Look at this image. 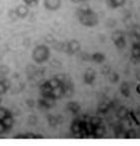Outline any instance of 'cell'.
I'll use <instances>...</instances> for the list:
<instances>
[{"instance_id": "cell-20", "label": "cell", "mask_w": 140, "mask_h": 146, "mask_svg": "<svg viewBox=\"0 0 140 146\" xmlns=\"http://www.w3.org/2000/svg\"><path fill=\"white\" fill-rule=\"evenodd\" d=\"M8 89V84H7V81L5 79H1L0 80V95L4 94Z\"/></svg>"}, {"instance_id": "cell-38", "label": "cell", "mask_w": 140, "mask_h": 146, "mask_svg": "<svg viewBox=\"0 0 140 146\" xmlns=\"http://www.w3.org/2000/svg\"><path fill=\"white\" fill-rule=\"evenodd\" d=\"M27 104H28L30 107H33L34 106V102L32 101V100H28V101H27Z\"/></svg>"}, {"instance_id": "cell-30", "label": "cell", "mask_w": 140, "mask_h": 146, "mask_svg": "<svg viewBox=\"0 0 140 146\" xmlns=\"http://www.w3.org/2000/svg\"><path fill=\"white\" fill-rule=\"evenodd\" d=\"M79 58L80 59H82L83 61H90L91 60V56L90 55H88L87 52H82L79 55Z\"/></svg>"}, {"instance_id": "cell-32", "label": "cell", "mask_w": 140, "mask_h": 146, "mask_svg": "<svg viewBox=\"0 0 140 146\" xmlns=\"http://www.w3.org/2000/svg\"><path fill=\"white\" fill-rule=\"evenodd\" d=\"M9 72V69L6 66H0V75H6Z\"/></svg>"}, {"instance_id": "cell-12", "label": "cell", "mask_w": 140, "mask_h": 146, "mask_svg": "<svg viewBox=\"0 0 140 146\" xmlns=\"http://www.w3.org/2000/svg\"><path fill=\"white\" fill-rule=\"evenodd\" d=\"M117 116L120 119H126L129 116V111L126 107H120L117 111Z\"/></svg>"}, {"instance_id": "cell-18", "label": "cell", "mask_w": 140, "mask_h": 146, "mask_svg": "<svg viewBox=\"0 0 140 146\" xmlns=\"http://www.w3.org/2000/svg\"><path fill=\"white\" fill-rule=\"evenodd\" d=\"M131 55L135 59H140V47L137 43H134L132 46V52H131Z\"/></svg>"}, {"instance_id": "cell-36", "label": "cell", "mask_w": 140, "mask_h": 146, "mask_svg": "<svg viewBox=\"0 0 140 146\" xmlns=\"http://www.w3.org/2000/svg\"><path fill=\"white\" fill-rule=\"evenodd\" d=\"M5 131H7V129L5 128V125H3V123L0 120V134H2L3 132H5Z\"/></svg>"}, {"instance_id": "cell-35", "label": "cell", "mask_w": 140, "mask_h": 146, "mask_svg": "<svg viewBox=\"0 0 140 146\" xmlns=\"http://www.w3.org/2000/svg\"><path fill=\"white\" fill-rule=\"evenodd\" d=\"M109 71H111V68H109V66H104V67L102 68V73H103L104 75H105V74H107V75H109Z\"/></svg>"}, {"instance_id": "cell-28", "label": "cell", "mask_w": 140, "mask_h": 146, "mask_svg": "<svg viewBox=\"0 0 140 146\" xmlns=\"http://www.w3.org/2000/svg\"><path fill=\"white\" fill-rule=\"evenodd\" d=\"M48 84H49V86H50V88H51V89H54V88H57V86H60V82L54 77V78L50 79V80L48 81Z\"/></svg>"}, {"instance_id": "cell-23", "label": "cell", "mask_w": 140, "mask_h": 146, "mask_svg": "<svg viewBox=\"0 0 140 146\" xmlns=\"http://www.w3.org/2000/svg\"><path fill=\"white\" fill-rule=\"evenodd\" d=\"M109 109V105L107 104V103H101L98 107V111L101 113H105L107 112V110Z\"/></svg>"}, {"instance_id": "cell-27", "label": "cell", "mask_w": 140, "mask_h": 146, "mask_svg": "<svg viewBox=\"0 0 140 146\" xmlns=\"http://www.w3.org/2000/svg\"><path fill=\"white\" fill-rule=\"evenodd\" d=\"M48 123L51 127H55L58 123L57 121V117H54L53 115H48Z\"/></svg>"}, {"instance_id": "cell-6", "label": "cell", "mask_w": 140, "mask_h": 146, "mask_svg": "<svg viewBox=\"0 0 140 146\" xmlns=\"http://www.w3.org/2000/svg\"><path fill=\"white\" fill-rule=\"evenodd\" d=\"M51 96L54 98L55 100L56 99H60L61 97L65 96V89H63V86L61 84L60 86H57V88H54V89H52L51 92Z\"/></svg>"}, {"instance_id": "cell-33", "label": "cell", "mask_w": 140, "mask_h": 146, "mask_svg": "<svg viewBox=\"0 0 140 146\" xmlns=\"http://www.w3.org/2000/svg\"><path fill=\"white\" fill-rule=\"evenodd\" d=\"M8 16H9V18H10V19H12V20H16V19L18 18V13H16V9H11V11L8 13Z\"/></svg>"}, {"instance_id": "cell-7", "label": "cell", "mask_w": 140, "mask_h": 146, "mask_svg": "<svg viewBox=\"0 0 140 146\" xmlns=\"http://www.w3.org/2000/svg\"><path fill=\"white\" fill-rule=\"evenodd\" d=\"M105 135V128L103 125H96L93 127V132H92V136L94 138H102Z\"/></svg>"}, {"instance_id": "cell-16", "label": "cell", "mask_w": 140, "mask_h": 146, "mask_svg": "<svg viewBox=\"0 0 140 146\" xmlns=\"http://www.w3.org/2000/svg\"><path fill=\"white\" fill-rule=\"evenodd\" d=\"M126 0H107V4L113 8H117L125 4Z\"/></svg>"}, {"instance_id": "cell-11", "label": "cell", "mask_w": 140, "mask_h": 146, "mask_svg": "<svg viewBox=\"0 0 140 146\" xmlns=\"http://www.w3.org/2000/svg\"><path fill=\"white\" fill-rule=\"evenodd\" d=\"M71 131H72V133L75 134V135H79V134H80V132H81V120L80 119H76L72 123Z\"/></svg>"}, {"instance_id": "cell-25", "label": "cell", "mask_w": 140, "mask_h": 146, "mask_svg": "<svg viewBox=\"0 0 140 146\" xmlns=\"http://www.w3.org/2000/svg\"><path fill=\"white\" fill-rule=\"evenodd\" d=\"M114 45L118 47V48H124L125 45H126V41H125V38H121V39L114 41Z\"/></svg>"}, {"instance_id": "cell-3", "label": "cell", "mask_w": 140, "mask_h": 146, "mask_svg": "<svg viewBox=\"0 0 140 146\" xmlns=\"http://www.w3.org/2000/svg\"><path fill=\"white\" fill-rule=\"evenodd\" d=\"M54 104L55 99L52 96H42V99L39 100V106L42 108H51Z\"/></svg>"}, {"instance_id": "cell-22", "label": "cell", "mask_w": 140, "mask_h": 146, "mask_svg": "<svg viewBox=\"0 0 140 146\" xmlns=\"http://www.w3.org/2000/svg\"><path fill=\"white\" fill-rule=\"evenodd\" d=\"M125 138L126 139H135L137 138V134L134 130H129L125 133Z\"/></svg>"}, {"instance_id": "cell-37", "label": "cell", "mask_w": 140, "mask_h": 146, "mask_svg": "<svg viewBox=\"0 0 140 146\" xmlns=\"http://www.w3.org/2000/svg\"><path fill=\"white\" fill-rule=\"evenodd\" d=\"M36 116H35V115H31V116H30V118H29V123H36Z\"/></svg>"}, {"instance_id": "cell-29", "label": "cell", "mask_w": 140, "mask_h": 146, "mask_svg": "<svg viewBox=\"0 0 140 146\" xmlns=\"http://www.w3.org/2000/svg\"><path fill=\"white\" fill-rule=\"evenodd\" d=\"M133 34L134 36L138 39H140V26L139 25H136V26L133 27Z\"/></svg>"}, {"instance_id": "cell-26", "label": "cell", "mask_w": 140, "mask_h": 146, "mask_svg": "<svg viewBox=\"0 0 140 146\" xmlns=\"http://www.w3.org/2000/svg\"><path fill=\"white\" fill-rule=\"evenodd\" d=\"M55 78L60 81V84H63V82H65L67 80H69V79H70L67 75H65V74H58V75L55 76Z\"/></svg>"}, {"instance_id": "cell-14", "label": "cell", "mask_w": 140, "mask_h": 146, "mask_svg": "<svg viewBox=\"0 0 140 146\" xmlns=\"http://www.w3.org/2000/svg\"><path fill=\"white\" fill-rule=\"evenodd\" d=\"M67 109L69 111L73 113H77L80 111V105L78 103H76V102H70L69 104L67 105Z\"/></svg>"}, {"instance_id": "cell-21", "label": "cell", "mask_w": 140, "mask_h": 146, "mask_svg": "<svg viewBox=\"0 0 140 146\" xmlns=\"http://www.w3.org/2000/svg\"><path fill=\"white\" fill-rule=\"evenodd\" d=\"M101 118L100 117H97V116H93V117H91L89 119V123H90L92 127H96V125H101Z\"/></svg>"}, {"instance_id": "cell-13", "label": "cell", "mask_w": 140, "mask_h": 146, "mask_svg": "<svg viewBox=\"0 0 140 146\" xmlns=\"http://www.w3.org/2000/svg\"><path fill=\"white\" fill-rule=\"evenodd\" d=\"M120 91H121V93H122L125 97H129L130 96V84H129V82H127V81L123 82V84H121V86H120Z\"/></svg>"}, {"instance_id": "cell-5", "label": "cell", "mask_w": 140, "mask_h": 146, "mask_svg": "<svg viewBox=\"0 0 140 146\" xmlns=\"http://www.w3.org/2000/svg\"><path fill=\"white\" fill-rule=\"evenodd\" d=\"M81 48V44L78 40H71L70 42H67V52L69 54H75V52H79Z\"/></svg>"}, {"instance_id": "cell-40", "label": "cell", "mask_w": 140, "mask_h": 146, "mask_svg": "<svg viewBox=\"0 0 140 146\" xmlns=\"http://www.w3.org/2000/svg\"><path fill=\"white\" fill-rule=\"evenodd\" d=\"M137 44H138V45H139V47H140V42H139V43H137Z\"/></svg>"}, {"instance_id": "cell-1", "label": "cell", "mask_w": 140, "mask_h": 146, "mask_svg": "<svg viewBox=\"0 0 140 146\" xmlns=\"http://www.w3.org/2000/svg\"><path fill=\"white\" fill-rule=\"evenodd\" d=\"M77 16L79 18V21L82 25L87 27H93L98 24V18L92 11L87 13H77Z\"/></svg>"}, {"instance_id": "cell-9", "label": "cell", "mask_w": 140, "mask_h": 146, "mask_svg": "<svg viewBox=\"0 0 140 146\" xmlns=\"http://www.w3.org/2000/svg\"><path fill=\"white\" fill-rule=\"evenodd\" d=\"M16 13H18V18H25V17L28 16L29 13V7L27 4H21L18 5L16 9Z\"/></svg>"}, {"instance_id": "cell-19", "label": "cell", "mask_w": 140, "mask_h": 146, "mask_svg": "<svg viewBox=\"0 0 140 146\" xmlns=\"http://www.w3.org/2000/svg\"><path fill=\"white\" fill-rule=\"evenodd\" d=\"M121 38H124V33H123L121 30H117V31H114L112 35V39L113 41H117V40L121 39Z\"/></svg>"}, {"instance_id": "cell-15", "label": "cell", "mask_w": 140, "mask_h": 146, "mask_svg": "<svg viewBox=\"0 0 140 146\" xmlns=\"http://www.w3.org/2000/svg\"><path fill=\"white\" fill-rule=\"evenodd\" d=\"M1 121L3 123V125H5V128L7 129V130L8 129H10L13 125V118H12V116H11V114L6 115L5 117L1 119Z\"/></svg>"}, {"instance_id": "cell-8", "label": "cell", "mask_w": 140, "mask_h": 146, "mask_svg": "<svg viewBox=\"0 0 140 146\" xmlns=\"http://www.w3.org/2000/svg\"><path fill=\"white\" fill-rule=\"evenodd\" d=\"M95 76H96L95 71H94L93 69H88V70L85 72V75H84V81L88 84H93L94 79H95Z\"/></svg>"}, {"instance_id": "cell-2", "label": "cell", "mask_w": 140, "mask_h": 146, "mask_svg": "<svg viewBox=\"0 0 140 146\" xmlns=\"http://www.w3.org/2000/svg\"><path fill=\"white\" fill-rule=\"evenodd\" d=\"M49 55H50L49 48L46 45H39V46H37L34 50L32 57L35 60V62L42 63V62H45L46 60H48Z\"/></svg>"}, {"instance_id": "cell-17", "label": "cell", "mask_w": 140, "mask_h": 146, "mask_svg": "<svg viewBox=\"0 0 140 146\" xmlns=\"http://www.w3.org/2000/svg\"><path fill=\"white\" fill-rule=\"evenodd\" d=\"M105 59L103 54H101V52H96V54H93V55L91 56V60L94 61L95 63H102Z\"/></svg>"}, {"instance_id": "cell-31", "label": "cell", "mask_w": 140, "mask_h": 146, "mask_svg": "<svg viewBox=\"0 0 140 146\" xmlns=\"http://www.w3.org/2000/svg\"><path fill=\"white\" fill-rule=\"evenodd\" d=\"M8 114H10V112H9V111H7L5 108L0 107V120L2 119V118H4L6 115H8Z\"/></svg>"}, {"instance_id": "cell-24", "label": "cell", "mask_w": 140, "mask_h": 146, "mask_svg": "<svg viewBox=\"0 0 140 146\" xmlns=\"http://www.w3.org/2000/svg\"><path fill=\"white\" fill-rule=\"evenodd\" d=\"M109 78L111 80V82H118L119 81V74L116 72H112L109 74Z\"/></svg>"}, {"instance_id": "cell-34", "label": "cell", "mask_w": 140, "mask_h": 146, "mask_svg": "<svg viewBox=\"0 0 140 146\" xmlns=\"http://www.w3.org/2000/svg\"><path fill=\"white\" fill-rule=\"evenodd\" d=\"M25 4H27L28 6H33V5H36L37 2H38V0H23Z\"/></svg>"}, {"instance_id": "cell-10", "label": "cell", "mask_w": 140, "mask_h": 146, "mask_svg": "<svg viewBox=\"0 0 140 146\" xmlns=\"http://www.w3.org/2000/svg\"><path fill=\"white\" fill-rule=\"evenodd\" d=\"M40 91H41L42 96H51L52 89L50 88L48 81H45L40 86Z\"/></svg>"}, {"instance_id": "cell-39", "label": "cell", "mask_w": 140, "mask_h": 146, "mask_svg": "<svg viewBox=\"0 0 140 146\" xmlns=\"http://www.w3.org/2000/svg\"><path fill=\"white\" fill-rule=\"evenodd\" d=\"M81 1H88V0H81Z\"/></svg>"}, {"instance_id": "cell-4", "label": "cell", "mask_w": 140, "mask_h": 146, "mask_svg": "<svg viewBox=\"0 0 140 146\" xmlns=\"http://www.w3.org/2000/svg\"><path fill=\"white\" fill-rule=\"evenodd\" d=\"M60 0H44V6L48 11H56L60 7Z\"/></svg>"}]
</instances>
